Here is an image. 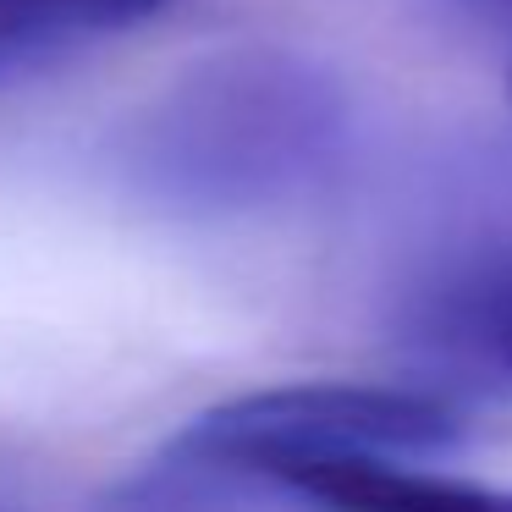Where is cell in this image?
Returning <instances> with one entry per match:
<instances>
[{"mask_svg":"<svg viewBox=\"0 0 512 512\" xmlns=\"http://www.w3.org/2000/svg\"><path fill=\"white\" fill-rule=\"evenodd\" d=\"M171 0H0V78L160 17Z\"/></svg>","mask_w":512,"mask_h":512,"instance_id":"277c9868","label":"cell"},{"mask_svg":"<svg viewBox=\"0 0 512 512\" xmlns=\"http://www.w3.org/2000/svg\"><path fill=\"white\" fill-rule=\"evenodd\" d=\"M342 133V94L325 72L287 50H232L144 111L133 171L182 210H254L320 182Z\"/></svg>","mask_w":512,"mask_h":512,"instance_id":"6da1fadb","label":"cell"},{"mask_svg":"<svg viewBox=\"0 0 512 512\" xmlns=\"http://www.w3.org/2000/svg\"><path fill=\"white\" fill-rule=\"evenodd\" d=\"M0 512H17V501H12V490H0Z\"/></svg>","mask_w":512,"mask_h":512,"instance_id":"52a82bcc","label":"cell"},{"mask_svg":"<svg viewBox=\"0 0 512 512\" xmlns=\"http://www.w3.org/2000/svg\"><path fill=\"white\" fill-rule=\"evenodd\" d=\"M457 441L463 413L424 391L347 380L248 391L199 413L116 512H171L226 485H265L276 468L303 457H424Z\"/></svg>","mask_w":512,"mask_h":512,"instance_id":"7a4b0ae2","label":"cell"},{"mask_svg":"<svg viewBox=\"0 0 512 512\" xmlns=\"http://www.w3.org/2000/svg\"><path fill=\"white\" fill-rule=\"evenodd\" d=\"M265 490L309 512H512V490L430 474L408 457H303L276 468Z\"/></svg>","mask_w":512,"mask_h":512,"instance_id":"3957f363","label":"cell"},{"mask_svg":"<svg viewBox=\"0 0 512 512\" xmlns=\"http://www.w3.org/2000/svg\"><path fill=\"white\" fill-rule=\"evenodd\" d=\"M446 325L468 353L490 358L501 375H512V259L468 276L457 298L446 303Z\"/></svg>","mask_w":512,"mask_h":512,"instance_id":"5b68a950","label":"cell"},{"mask_svg":"<svg viewBox=\"0 0 512 512\" xmlns=\"http://www.w3.org/2000/svg\"><path fill=\"white\" fill-rule=\"evenodd\" d=\"M479 6H485V12H496V17H501V23H507V28H512V0H479Z\"/></svg>","mask_w":512,"mask_h":512,"instance_id":"8992f818","label":"cell"}]
</instances>
